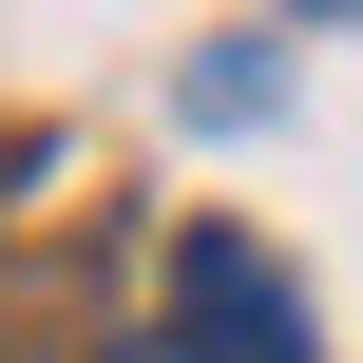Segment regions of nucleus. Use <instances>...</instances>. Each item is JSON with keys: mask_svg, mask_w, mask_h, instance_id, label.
<instances>
[{"mask_svg": "<svg viewBox=\"0 0 363 363\" xmlns=\"http://www.w3.org/2000/svg\"><path fill=\"white\" fill-rule=\"evenodd\" d=\"M172 287H191V325H172L191 363H306V287H287L249 230H191V268H172Z\"/></svg>", "mask_w": 363, "mask_h": 363, "instance_id": "1", "label": "nucleus"}, {"mask_svg": "<svg viewBox=\"0 0 363 363\" xmlns=\"http://www.w3.org/2000/svg\"><path fill=\"white\" fill-rule=\"evenodd\" d=\"M96 363H191V345H172V325H134V345H96Z\"/></svg>", "mask_w": 363, "mask_h": 363, "instance_id": "2", "label": "nucleus"}, {"mask_svg": "<svg viewBox=\"0 0 363 363\" xmlns=\"http://www.w3.org/2000/svg\"><path fill=\"white\" fill-rule=\"evenodd\" d=\"M306 19H363V0H306Z\"/></svg>", "mask_w": 363, "mask_h": 363, "instance_id": "3", "label": "nucleus"}]
</instances>
